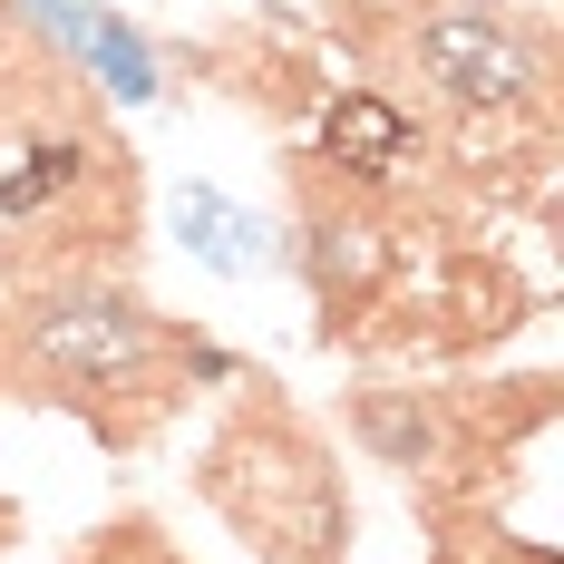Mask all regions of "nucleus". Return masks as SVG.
Listing matches in <instances>:
<instances>
[{
	"label": "nucleus",
	"mask_w": 564,
	"mask_h": 564,
	"mask_svg": "<svg viewBox=\"0 0 564 564\" xmlns=\"http://www.w3.org/2000/svg\"><path fill=\"white\" fill-rule=\"evenodd\" d=\"M419 156V117L399 108L390 88H340L322 108V166L350 175V185H390L399 166Z\"/></svg>",
	"instance_id": "7ed1b4c3"
},
{
	"label": "nucleus",
	"mask_w": 564,
	"mask_h": 564,
	"mask_svg": "<svg viewBox=\"0 0 564 564\" xmlns=\"http://www.w3.org/2000/svg\"><path fill=\"white\" fill-rule=\"evenodd\" d=\"M409 58L467 117H525V108H545V78H555L545 30L516 20V10H487V0H429L409 20Z\"/></svg>",
	"instance_id": "f03ea898"
},
{
	"label": "nucleus",
	"mask_w": 564,
	"mask_h": 564,
	"mask_svg": "<svg viewBox=\"0 0 564 564\" xmlns=\"http://www.w3.org/2000/svg\"><path fill=\"white\" fill-rule=\"evenodd\" d=\"M98 166V147H78V137H58V147H40L30 166H10L0 175V215H40V205H58L78 175Z\"/></svg>",
	"instance_id": "423d86ee"
},
{
	"label": "nucleus",
	"mask_w": 564,
	"mask_h": 564,
	"mask_svg": "<svg viewBox=\"0 0 564 564\" xmlns=\"http://www.w3.org/2000/svg\"><path fill=\"white\" fill-rule=\"evenodd\" d=\"M88 564H175V545L156 535V525H137V516H127V525L98 535V555H88Z\"/></svg>",
	"instance_id": "6e6552de"
},
{
	"label": "nucleus",
	"mask_w": 564,
	"mask_h": 564,
	"mask_svg": "<svg viewBox=\"0 0 564 564\" xmlns=\"http://www.w3.org/2000/svg\"><path fill=\"white\" fill-rule=\"evenodd\" d=\"M88 58L108 68L117 98H156V68H147V50H137V30H127V20H88Z\"/></svg>",
	"instance_id": "0eeeda50"
},
{
	"label": "nucleus",
	"mask_w": 564,
	"mask_h": 564,
	"mask_svg": "<svg viewBox=\"0 0 564 564\" xmlns=\"http://www.w3.org/2000/svg\"><path fill=\"white\" fill-rule=\"evenodd\" d=\"M175 234H185V253H205L215 273H253L273 243H263V215H243L225 205L215 185H185V205H175Z\"/></svg>",
	"instance_id": "39448f33"
},
{
	"label": "nucleus",
	"mask_w": 564,
	"mask_h": 564,
	"mask_svg": "<svg viewBox=\"0 0 564 564\" xmlns=\"http://www.w3.org/2000/svg\"><path fill=\"white\" fill-rule=\"evenodd\" d=\"M205 497L263 564H340L350 555V507L322 438L282 409V399H243L234 429L205 448Z\"/></svg>",
	"instance_id": "f257e3e1"
},
{
	"label": "nucleus",
	"mask_w": 564,
	"mask_h": 564,
	"mask_svg": "<svg viewBox=\"0 0 564 564\" xmlns=\"http://www.w3.org/2000/svg\"><path fill=\"white\" fill-rule=\"evenodd\" d=\"M350 429H360V448L380 457V467H438L448 457V409L429 390H390V380H370V390H350Z\"/></svg>",
	"instance_id": "20e7f679"
}]
</instances>
